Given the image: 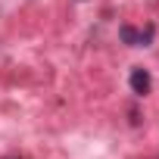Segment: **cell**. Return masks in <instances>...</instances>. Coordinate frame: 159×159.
Returning <instances> with one entry per match:
<instances>
[{
	"instance_id": "3957f363",
	"label": "cell",
	"mask_w": 159,
	"mask_h": 159,
	"mask_svg": "<svg viewBox=\"0 0 159 159\" xmlns=\"http://www.w3.org/2000/svg\"><path fill=\"white\" fill-rule=\"evenodd\" d=\"M3 159H25V156H3Z\"/></svg>"
},
{
	"instance_id": "6da1fadb",
	"label": "cell",
	"mask_w": 159,
	"mask_h": 159,
	"mask_svg": "<svg viewBox=\"0 0 159 159\" xmlns=\"http://www.w3.org/2000/svg\"><path fill=\"white\" fill-rule=\"evenodd\" d=\"M153 34H156V28L153 25H147L143 31L140 28H134V25H122L119 28V38H122V44H128V47H150V41H153Z\"/></svg>"
},
{
	"instance_id": "7a4b0ae2",
	"label": "cell",
	"mask_w": 159,
	"mask_h": 159,
	"mask_svg": "<svg viewBox=\"0 0 159 159\" xmlns=\"http://www.w3.org/2000/svg\"><path fill=\"white\" fill-rule=\"evenodd\" d=\"M128 84H131V94L134 97H147L150 88H153V78L147 69H131V78H128Z\"/></svg>"
}]
</instances>
